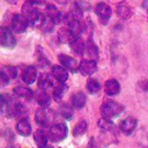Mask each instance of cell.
Segmentation results:
<instances>
[{
    "mask_svg": "<svg viewBox=\"0 0 148 148\" xmlns=\"http://www.w3.org/2000/svg\"><path fill=\"white\" fill-rule=\"evenodd\" d=\"M8 113H9V116H10V117L22 116V114H24V113H25V108H24L21 103H18V104H15L14 106L9 108V109H8Z\"/></svg>",
    "mask_w": 148,
    "mask_h": 148,
    "instance_id": "27",
    "label": "cell"
},
{
    "mask_svg": "<svg viewBox=\"0 0 148 148\" xmlns=\"http://www.w3.org/2000/svg\"><path fill=\"white\" fill-rule=\"evenodd\" d=\"M36 79H37V69H36V67L32 66V65L25 67L24 71H23V74H22L23 82H25L28 84H31V83H34L36 81Z\"/></svg>",
    "mask_w": 148,
    "mask_h": 148,
    "instance_id": "11",
    "label": "cell"
},
{
    "mask_svg": "<svg viewBox=\"0 0 148 148\" xmlns=\"http://www.w3.org/2000/svg\"><path fill=\"white\" fill-rule=\"evenodd\" d=\"M66 90H67V86L65 84V82H60V84L57 86V87L53 89V98H54L56 101H60V99L64 97Z\"/></svg>",
    "mask_w": 148,
    "mask_h": 148,
    "instance_id": "24",
    "label": "cell"
},
{
    "mask_svg": "<svg viewBox=\"0 0 148 148\" xmlns=\"http://www.w3.org/2000/svg\"><path fill=\"white\" fill-rule=\"evenodd\" d=\"M87 53L92 60H96L98 58V49L91 37H89V39L87 42Z\"/></svg>",
    "mask_w": 148,
    "mask_h": 148,
    "instance_id": "21",
    "label": "cell"
},
{
    "mask_svg": "<svg viewBox=\"0 0 148 148\" xmlns=\"http://www.w3.org/2000/svg\"><path fill=\"white\" fill-rule=\"evenodd\" d=\"M28 24H29L28 18L23 14H15V15H13V18L10 22V28L13 31L21 34L27 30Z\"/></svg>",
    "mask_w": 148,
    "mask_h": 148,
    "instance_id": "4",
    "label": "cell"
},
{
    "mask_svg": "<svg viewBox=\"0 0 148 148\" xmlns=\"http://www.w3.org/2000/svg\"><path fill=\"white\" fill-rule=\"evenodd\" d=\"M8 82H9V79L6 76V74L2 73V72H0V83H1V86L3 87V86H6Z\"/></svg>",
    "mask_w": 148,
    "mask_h": 148,
    "instance_id": "36",
    "label": "cell"
},
{
    "mask_svg": "<svg viewBox=\"0 0 148 148\" xmlns=\"http://www.w3.org/2000/svg\"><path fill=\"white\" fill-rule=\"evenodd\" d=\"M87 89H88L91 94H95V92H97V91L101 89V84L98 83L97 80H95V79H89V80L87 81Z\"/></svg>",
    "mask_w": 148,
    "mask_h": 148,
    "instance_id": "31",
    "label": "cell"
},
{
    "mask_svg": "<svg viewBox=\"0 0 148 148\" xmlns=\"http://www.w3.org/2000/svg\"><path fill=\"white\" fill-rule=\"evenodd\" d=\"M136 140L141 148H148V128L142 127L136 134Z\"/></svg>",
    "mask_w": 148,
    "mask_h": 148,
    "instance_id": "20",
    "label": "cell"
},
{
    "mask_svg": "<svg viewBox=\"0 0 148 148\" xmlns=\"http://www.w3.org/2000/svg\"><path fill=\"white\" fill-rule=\"evenodd\" d=\"M27 1H29V2H31L34 5H42V3L45 2V0H27Z\"/></svg>",
    "mask_w": 148,
    "mask_h": 148,
    "instance_id": "37",
    "label": "cell"
},
{
    "mask_svg": "<svg viewBox=\"0 0 148 148\" xmlns=\"http://www.w3.org/2000/svg\"><path fill=\"white\" fill-rule=\"evenodd\" d=\"M34 139H35V142L38 146V148H45V147H47L46 145H47V140L50 138H49V134H46V132L44 130H38L35 133Z\"/></svg>",
    "mask_w": 148,
    "mask_h": 148,
    "instance_id": "14",
    "label": "cell"
},
{
    "mask_svg": "<svg viewBox=\"0 0 148 148\" xmlns=\"http://www.w3.org/2000/svg\"><path fill=\"white\" fill-rule=\"evenodd\" d=\"M6 1H7V2H9V3H13V5L17 2V0H6Z\"/></svg>",
    "mask_w": 148,
    "mask_h": 148,
    "instance_id": "40",
    "label": "cell"
},
{
    "mask_svg": "<svg viewBox=\"0 0 148 148\" xmlns=\"http://www.w3.org/2000/svg\"><path fill=\"white\" fill-rule=\"evenodd\" d=\"M50 101H51V98H50V96L47 95V92H46L45 90L40 91V92L37 95V102H38V104H39L42 108L49 106V105H50Z\"/></svg>",
    "mask_w": 148,
    "mask_h": 148,
    "instance_id": "28",
    "label": "cell"
},
{
    "mask_svg": "<svg viewBox=\"0 0 148 148\" xmlns=\"http://www.w3.org/2000/svg\"><path fill=\"white\" fill-rule=\"evenodd\" d=\"M142 7H143V8H147V7H148V0H145V2H143V5H142Z\"/></svg>",
    "mask_w": 148,
    "mask_h": 148,
    "instance_id": "39",
    "label": "cell"
},
{
    "mask_svg": "<svg viewBox=\"0 0 148 148\" xmlns=\"http://www.w3.org/2000/svg\"><path fill=\"white\" fill-rule=\"evenodd\" d=\"M52 74H53L54 79L59 82H65L68 79V73L64 66H53Z\"/></svg>",
    "mask_w": 148,
    "mask_h": 148,
    "instance_id": "16",
    "label": "cell"
},
{
    "mask_svg": "<svg viewBox=\"0 0 148 148\" xmlns=\"http://www.w3.org/2000/svg\"><path fill=\"white\" fill-rule=\"evenodd\" d=\"M75 7H77L79 9H81L82 12L83 10H88V9H90V5L89 3H87V2H82V1H77L76 3H75Z\"/></svg>",
    "mask_w": 148,
    "mask_h": 148,
    "instance_id": "35",
    "label": "cell"
},
{
    "mask_svg": "<svg viewBox=\"0 0 148 148\" xmlns=\"http://www.w3.org/2000/svg\"><path fill=\"white\" fill-rule=\"evenodd\" d=\"M45 148H53V147H45Z\"/></svg>",
    "mask_w": 148,
    "mask_h": 148,
    "instance_id": "41",
    "label": "cell"
},
{
    "mask_svg": "<svg viewBox=\"0 0 148 148\" xmlns=\"http://www.w3.org/2000/svg\"><path fill=\"white\" fill-rule=\"evenodd\" d=\"M87 128H88V124L86 120H81L80 123H77L73 130V135L74 136H80V135H83L86 132H87Z\"/></svg>",
    "mask_w": 148,
    "mask_h": 148,
    "instance_id": "26",
    "label": "cell"
},
{
    "mask_svg": "<svg viewBox=\"0 0 148 148\" xmlns=\"http://www.w3.org/2000/svg\"><path fill=\"white\" fill-rule=\"evenodd\" d=\"M58 37H59V40L61 42V43H68V44H71L76 37H74L73 36V34L69 31V29H60V31H59V34H58Z\"/></svg>",
    "mask_w": 148,
    "mask_h": 148,
    "instance_id": "22",
    "label": "cell"
},
{
    "mask_svg": "<svg viewBox=\"0 0 148 148\" xmlns=\"http://www.w3.org/2000/svg\"><path fill=\"white\" fill-rule=\"evenodd\" d=\"M67 126L64 123H58L51 126L49 131V138L53 142H59L67 136Z\"/></svg>",
    "mask_w": 148,
    "mask_h": 148,
    "instance_id": "3",
    "label": "cell"
},
{
    "mask_svg": "<svg viewBox=\"0 0 148 148\" xmlns=\"http://www.w3.org/2000/svg\"><path fill=\"white\" fill-rule=\"evenodd\" d=\"M16 131L18 134H21L23 136L30 135L31 134V125L29 123V119H27V118L20 119L16 124Z\"/></svg>",
    "mask_w": 148,
    "mask_h": 148,
    "instance_id": "12",
    "label": "cell"
},
{
    "mask_svg": "<svg viewBox=\"0 0 148 148\" xmlns=\"http://www.w3.org/2000/svg\"><path fill=\"white\" fill-rule=\"evenodd\" d=\"M10 101H12V98H10L9 96H7V95H5V94L1 95V112H2V113H5V112L10 108V106H9Z\"/></svg>",
    "mask_w": 148,
    "mask_h": 148,
    "instance_id": "34",
    "label": "cell"
},
{
    "mask_svg": "<svg viewBox=\"0 0 148 148\" xmlns=\"http://www.w3.org/2000/svg\"><path fill=\"white\" fill-rule=\"evenodd\" d=\"M46 16H49L53 21L54 24H58L61 21V14L56 8V6H53V5H47L46 6Z\"/></svg>",
    "mask_w": 148,
    "mask_h": 148,
    "instance_id": "18",
    "label": "cell"
},
{
    "mask_svg": "<svg viewBox=\"0 0 148 148\" xmlns=\"http://www.w3.org/2000/svg\"><path fill=\"white\" fill-rule=\"evenodd\" d=\"M117 14L121 18L127 20V18H130L132 16V10L126 5H118V7H117Z\"/></svg>",
    "mask_w": 148,
    "mask_h": 148,
    "instance_id": "25",
    "label": "cell"
},
{
    "mask_svg": "<svg viewBox=\"0 0 148 148\" xmlns=\"http://www.w3.org/2000/svg\"><path fill=\"white\" fill-rule=\"evenodd\" d=\"M14 92H15V95H17L20 97H23L25 99H31V97L34 95V92H32L31 89H29L27 87H21V86L14 88Z\"/></svg>",
    "mask_w": 148,
    "mask_h": 148,
    "instance_id": "23",
    "label": "cell"
},
{
    "mask_svg": "<svg viewBox=\"0 0 148 148\" xmlns=\"http://www.w3.org/2000/svg\"><path fill=\"white\" fill-rule=\"evenodd\" d=\"M124 111V106L114 101H106L101 106V114L105 119H111L119 116Z\"/></svg>",
    "mask_w": 148,
    "mask_h": 148,
    "instance_id": "1",
    "label": "cell"
},
{
    "mask_svg": "<svg viewBox=\"0 0 148 148\" xmlns=\"http://www.w3.org/2000/svg\"><path fill=\"white\" fill-rule=\"evenodd\" d=\"M97 71V65H96V60L92 59H84L80 62L79 65V72L82 75H91Z\"/></svg>",
    "mask_w": 148,
    "mask_h": 148,
    "instance_id": "7",
    "label": "cell"
},
{
    "mask_svg": "<svg viewBox=\"0 0 148 148\" xmlns=\"http://www.w3.org/2000/svg\"><path fill=\"white\" fill-rule=\"evenodd\" d=\"M54 1L58 2V3H60V5H66L68 0H54Z\"/></svg>",
    "mask_w": 148,
    "mask_h": 148,
    "instance_id": "38",
    "label": "cell"
},
{
    "mask_svg": "<svg viewBox=\"0 0 148 148\" xmlns=\"http://www.w3.org/2000/svg\"><path fill=\"white\" fill-rule=\"evenodd\" d=\"M60 111H61V114H62V117L65 118V119H67V120H71L72 118H73V110H72V108H69L67 104H65V105H62L61 108H60Z\"/></svg>",
    "mask_w": 148,
    "mask_h": 148,
    "instance_id": "33",
    "label": "cell"
},
{
    "mask_svg": "<svg viewBox=\"0 0 148 148\" xmlns=\"http://www.w3.org/2000/svg\"><path fill=\"white\" fill-rule=\"evenodd\" d=\"M95 13H96V15L99 17V21H101L103 24H106V23L109 22V18L111 17L112 10H111L110 6L106 5L105 2H98V3L95 6Z\"/></svg>",
    "mask_w": 148,
    "mask_h": 148,
    "instance_id": "6",
    "label": "cell"
},
{
    "mask_svg": "<svg viewBox=\"0 0 148 148\" xmlns=\"http://www.w3.org/2000/svg\"><path fill=\"white\" fill-rule=\"evenodd\" d=\"M68 29L69 31L73 34L74 37H81V34L83 31V25L80 22V20L74 18L68 23Z\"/></svg>",
    "mask_w": 148,
    "mask_h": 148,
    "instance_id": "17",
    "label": "cell"
},
{
    "mask_svg": "<svg viewBox=\"0 0 148 148\" xmlns=\"http://www.w3.org/2000/svg\"><path fill=\"white\" fill-rule=\"evenodd\" d=\"M104 90L109 96H114L120 91V84H119V82L117 80L110 79V80H108L105 82Z\"/></svg>",
    "mask_w": 148,
    "mask_h": 148,
    "instance_id": "13",
    "label": "cell"
},
{
    "mask_svg": "<svg viewBox=\"0 0 148 148\" xmlns=\"http://www.w3.org/2000/svg\"><path fill=\"white\" fill-rule=\"evenodd\" d=\"M69 45H71L72 51H73L74 53L79 54V56H82L83 52H84V50L87 49V44L83 42V39H82L81 37H76Z\"/></svg>",
    "mask_w": 148,
    "mask_h": 148,
    "instance_id": "15",
    "label": "cell"
},
{
    "mask_svg": "<svg viewBox=\"0 0 148 148\" xmlns=\"http://www.w3.org/2000/svg\"><path fill=\"white\" fill-rule=\"evenodd\" d=\"M53 27H54L53 21H52L49 16H45V17H44V21H43V23L40 24L39 28H40L44 32H51V31L53 30Z\"/></svg>",
    "mask_w": 148,
    "mask_h": 148,
    "instance_id": "30",
    "label": "cell"
},
{
    "mask_svg": "<svg viewBox=\"0 0 148 148\" xmlns=\"http://www.w3.org/2000/svg\"><path fill=\"white\" fill-rule=\"evenodd\" d=\"M36 121L39 126L42 127H49L50 125H52V123L56 119V113L53 110L49 109V108H40L36 111L35 114Z\"/></svg>",
    "mask_w": 148,
    "mask_h": 148,
    "instance_id": "2",
    "label": "cell"
},
{
    "mask_svg": "<svg viewBox=\"0 0 148 148\" xmlns=\"http://www.w3.org/2000/svg\"><path fill=\"white\" fill-rule=\"evenodd\" d=\"M1 72L2 73H5L6 74V76L9 79V80H12V79H15L16 76H17V68L16 67H14V66H3L2 68H1Z\"/></svg>",
    "mask_w": 148,
    "mask_h": 148,
    "instance_id": "29",
    "label": "cell"
},
{
    "mask_svg": "<svg viewBox=\"0 0 148 148\" xmlns=\"http://www.w3.org/2000/svg\"><path fill=\"white\" fill-rule=\"evenodd\" d=\"M59 61H60V64H61L65 68L69 69L71 72H76V71H79L77 61H76L74 58L69 57V56H66V54H59Z\"/></svg>",
    "mask_w": 148,
    "mask_h": 148,
    "instance_id": "10",
    "label": "cell"
},
{
    "mask_svg": "<svg viewBox=\"0 0 148 148\" xmlns=\"http://www.w3.org/2000/svg\"><path fill=\"white\" fill-rule=\"evenodd\" d=\"M52 86V81L50 80L49 75H43L39 81H38V87L42 89V90H47L50 87Z\"/></svg>",
    "mask_w": 148,
    "mask_h": 148,
    "instance_id": "32",
    "label": "cell"
},
{
    "mask_svg": "<svg viewBox=\"0 0 148 148\" xmlns=\"http://www.w3.org/2000/svg\"><path fill=\"white\" fill-rule=\"evenodd\" d=\"M136 125H138V121L135 118L133 117H127L125 118L124 120H121L120 123V131L125 134V135H130L134 132V130L136 128Z\"/></svg>",
    "mask_w": 148,
    "mask_h": 148,
    "instance_id": "9",
    "label": "cell"
},
{
    "mask_svg": "<svg viewBox=\"0 0 148 148\" xmlns=\"http://www.w3.org/2000/svg\"><path fill=\"white\" fill-rule=\"evenodd\" d=\"M86 102H87V97L86 95L82 92V91H77L76 94L73 95L72 97V105L75 108V109H81L86 105Z\"/></svg>",
    "mask_w": 148,
    "mask_h": 148,
    "instance_id": "19",
    "label": "cell"
},
{
    "mask_svg": "<svg viewBox=\"0 0 148 148\" xmlns=\"http://www.w3.org/2000/svg\"><path fill=\"white\" fill-rule=\"evenodd\" d=\"M24 16L28 18L29 24L32 25V27H40V24H42L43 21H44V17H45L42 13H39V12H38L37 9H35L34 7H32Z\"/></svg>",
    "mask_w": 148,
    "mask_h": 148,
    "instance_id": "8",
    "label": "cell"
},
{
    "mask_svg": "<svg viewBox=\"0 0 148 148\" xmlns=\"http://www.w3.org/2000/svg\"><path fill=\"white\" fill-rule=\"evenodd\" d=\"M0 42H1V45L3 47H7V49H13L16 45V39H15V37H14V35L9 28H6V27L1 28Z\"/></svg>",
    "mask_w": 148,
    "mask_h": 148,
    "instance_id": "5",
    "label": "cell"
}]
</instances>
